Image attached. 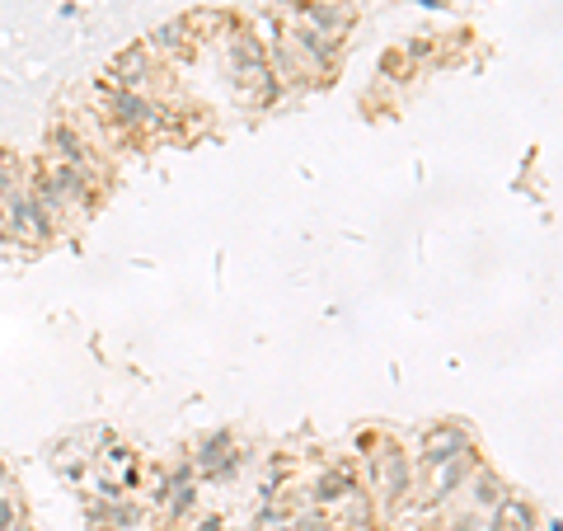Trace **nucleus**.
Returning a JSON list of instances; mask_svg holds the SVG:
<instances>
[{"label": "nucleus", "mask_w": 563, "mask_h": 531, "mask_svg": "<svg viewBox=\"0 0 563 531\" xmlns=\"http://www.w3.org/2000/svg\"><path fill=\"white\" fill-rule=\"evenodd\" d=\"M0 217H5V231L15 235L19 245H43L52 240V221L38 212V203L29 198V184H15L5 198H0Z\"/></svg>", "instance_id": "nucleus-1"}, {"label": "nucleus", "mask_w": 563, "mask_h": 531, "mask_svg": "<svg viewBox=\"0 0 563 531\" xmlns=\"http://www.w3.org/2000/svg\"><path fill=\"white\" fill-rule=\"evenodd\" d=\"M371 480H376V494H381L385 508H399L413 489V461L399 452L395 442H385V447L371 452Z\"/></svg>", "instance_id": "nucleus-2"}, {"label": "nucleus", "mask_w": 563, "mask_h": 531, "mask_svg": "<svg viewBox=\"0 0 563 531\" xmlns=\"http://www.w3.org/2000/svg\"><path fill=\"white\" fill-rule=\"evenodd\" d=\"M104 109L122 132H146V127H165L169 113L141 90H104Z\"/></svg>", "instance_id": "nucleus-3"}, {"label": "nucleus", "mask_w": 563, "mask_h": 531, "mask_svg": "<svg viewBox=\"0 0 563 531\" xmlns=\"http://www.w3.org/2000/svg\"><path fill=\"white\" fill-rule=\"evenodd\" d=\"M287 43L301 52V62L320 76V71H334L338 62V47H343V38H329V33L310 29V24H296V19H287Z\"/></svg>", "instance_id": "nucleus-4"}, {"label": "nucleus", "mask_w": 563, "mask_h": 531, "mask_svg": "<svg viewBox=\"0 0 563 531\" xmlns=\"http://www.w3.org/2000/svg\"><path fill=\"white\" fill-rule=\"evenodd\" d=\"M474 442L470 433L460 428V423H437V428H427L423 433V452H418V466L423 470H437L446 461H456L460 452H470Z\"/></svg>", "instance_id": "nucleus-5"}, {"label": "nucleus", "mask_w": 563, "mask_h": 531, "mask_svg": "<svg viewBox=\"0 0 563 531\" xmlns=\"http://www.w3.org/2000/svg\"><path fill=\"white\" fill-rule=\"evenodd\" d=\"M287 5L296 24H310L329 38H343L352 29V5H329V0H287Z\"/></svg>", "instance_id": "nucleus-6"}, {"label": "nucleus", "mask_w": 563, "mask_h": 531, "mask_svg": "<svg viewBox=\"0 0 563 531\" xmlns=\"http://www.w3.org/2000/svg\"><path fill=\"white\" fill-rule=\"evenodd\" d=\"M47 146H52V160H61V165H71V170L90 174V179L99 174V156H94V146L80 137L71 123H57V127H52Z\"/></svg>", "instance_id": "nucleus-7"}, {"label": "nucleus", "mask_w": 563, "mask_h": 531, "mask_svg": "<svg viewBox=\"0 0 563 531\" xmlns=\"http://www.w3.org/2000/svg\"><path fill=\"white\" fill-rule=\"evenodd\" d=\"M479 470V452H460L456 461H446V466H437V470H427L432 475V485H427V503H446L451 494H460V489L470 485V475Z\"/></svg>", "instance_id": "nucleus-8"}, {"label": "nucleus", "mask_w": 563, "mask_h": 531, "mask_svg": "<svg viewBox=\"0 0 563 531\" xmlns=\"http://www.w3.org/2000/svg\"><path fill=\"white\" fill-rule=\"evenodd\" d=\"M357 494V480H352V470L343 466H324L315 475V489H310V499L320 503V508H334V503H348Z\"/></svg>", "instance_id": "nucleus-9"}, {"label": "nucleus", "mask_w": 563, "mask_h": 531, "mask_svg": "<svg viewBox=\"0 0 563 531\" xmlns=\"http://www.w3.org/2000/svg\"><path fill=\"white\" fill-rule=\"evenodd\" d=\"M151 80V52H122L118 62L108 66V90H141Z\"/></svg>", "instance_id": "nucleus-10"}, {"label": "nucleus", "mask_w": 563, "mask_h": 531, "mask_svg": "<svg viewBox=\"0 0 563 531\" xmlns=\"http://www.w3.org/2000/svg\"><path fill=\"white\" fill-rule=\"evenodd\" d=\"M535 522H540V517H535L531 503L507 494V499L493 508V517H488V531H535Z\"/></svg>", "instance_id": "nucleus-11"}, {"label": "nucleus", "mask_w": 563, "mask_h": 531, "mask_svg": "<svg viewBox=\"0 0 563 531\" xmlns=\"http://www.w3.org/2000/svg\"><path fill=\"white\" fill-rule=\"evenodd\" d=\"M507 499V485L493 475V470H474L470 475V503L474 508H484V513H493L498 503Z\"/></svg>", "instance_id": "nucleus-12"}, {"label": "nucleus", "mask_w": 563, "mask_h": 531, "mask_svg": "<svg viewBox=\"0 0 563 531\" xmlns=\"http://www.w3.org/2000/svg\"><path fill=\"white\" fill-rule=\"evenodd\" d=\"M183 38H188V19H179V24H169V29H155L151 43H155V47H183Z\"/></svg>", "instance_id": "nucleus-13"}, {"label": "nucleus", "mask_w": 563, "mask_h": 531, "mask_svg": "<svg viewBox=\"0 0 563 531\" xmlns=\"http://www.w3.org/2000/svg\"><path fill=\"white\" fill-rule=\"evenodd\" d=\"M15 517H19V503L10 499V494H0V531L15 527Z\"/></svg>", "instance_id": "nucleus-14"}, {"label": "nucleus", "mask_w": 563, "mask_h": 531, "mask_svg": "<svg viewBox=\"0 0 563 531\" xmlns=\"http://www.w3.org/2000/svg\"><path fill=\"white\" fill-rule=\"evenodd\" d=\"M451 531H479V517H474V513L456 517V522H451Z\"/></svg>", "instance_id": "nucleus-15"}, {"label": "nucleus", "mask_w": 563, "mask_h": 531, "mask_svg": "<svg viewBox=\"0 0 563 531\" xmlns=\"http://www.w3.org/2000/svg\"><path fill=\"white\" fill-rule=\"evenodd\" d=\"M193 531H226V522H221V517H202Z\"/></svg>", "instance_id": "nucleus-16"}, {"label": "nucleus", "mask_w": 563, "mask_h": 531, "mask_svg": "<svg viewBox=\"0 0 563 531\" xmlns=\"http://www.w3.org/2000/svg\"><path fill=\"white\" fill-rule=\"evenodd\" d=\"M10 531H33V527L24 522V513H19V517H15V527H10Z\"/></svg>", "instance_id": "nucleus-17"}]
</instances>
